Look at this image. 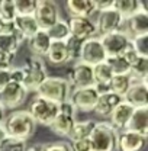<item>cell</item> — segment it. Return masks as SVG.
<instances>
[{
  "instance_id": "47",
  "label": "cell",
  "mask_w": 148,
  "mask_h": 151,
  "mask_svg": "<svg viewBox=\"0 0 148 151\" xmlns=\"http://www.w3.org/2000/svg\"><path fill=\"white\" fill-rule=\"evenodd\" d=\"M4 138H6V132H4V129H3V125H1V122H0V142H1Z\"/></svg>"
},
{
  "instance_id": "28",
  "label": "cell",
  "mask_w": 148,
  "mask_h": 151,
  "mask_svg": "<svg viewBox=\"0 0 148 151\" xmlns=\"http://www.w3.org/2000/svg\"><path fill=\"white\" fill-rule=\"evenodd\" d=\"M13 23H15V28L25 37V39H29L39 31V26L34 16H16Z\"/></svg>"
},
{
  "instance_id": "34",
  "label": "cell",
  "mask_w": 148,
  "mask_h": 151,
  "mask_svg": "<svg viewBox=\"0 0 148 151\" xmlns=\"http://www.w3.org/2000/svg\"><path fill=\"white\" fill-rule=\"evenodd\" d=\"M38 0H15L18 16H34Z\"/></svg>"
},
{
  "instance_id": "2",
  "label": "cell",
  "mask_w": 148,
  "mask_h": 151,
  "mask_svg": "<svg viewBox=\"0 0 148 151\" xmlns=\"http://www.w3.org/2000/svg\"><path fill=\"white\" fill-rule=\"evenodd\" d=\"M119 132L109 122H96L89 137L93 151H116L118 150Z\"/></svg>"
},
{
  "instance_id": "17",
  "label": "cell",
  "mask_w": 148,
  "mask_h": 151,
  "mask_svg": "<svg viewBox=\"0 0 148 151\" xmlns=\"http://www.w3.org/2000/svg\"><path fill=\"white\" fill-rule=\"evenodd\" d=\"M124 26H126V31H124L132 39L135 37L148 35V10L141 9L138 13L125 20Z\"/></svg>"
},
{
  "instance_id": "10",
  "label": "cell",
  "mask_w": 148,
  "mask_h": 151,
  "mask_svg": "<svg viewBox=\"0 0 148 151\" xmlns=\"http://www.w3.org/2000/svg\"><path fill=\"white\" fill-rule=\"evenodd\" d=\"M28 93L22 84L9 81L0 92V103L4 109H16L26 100Z\"/></svg>"
},
{
  "instance_id": "19",
  "label": "cell",
  "mask_w": 148,
  "mask_h": 151,
  "mask_svg": "<svg viewBox=\"0 0 148 151\" xmlns=\"http://www.w3.org/2000/svg\"><path fill=\"white\" fill-rule=\"evenodd\" d=\"M134 112V108L128 105L126 102H121L113 111L112 113L109 115V119H111V124L112 127L116 129V131H124L125 128H126V125H128V122H129V118L131 115Z\"/></svg>"
},
{
  "instance_id": "12",
  "label": "cell",
  "mask_w": 148,
  "mask_h": 151,
  "mask_svg": "<svg viewBox=\"0 0 148 151\" xmlns=\"http://www.w3.org/2000/svg\"><path fill=\"white\" fill-rule=\"evenodd\" d=\"M106 52L103 50V45L100 42L99 38H92L84 41L83 48H81V55H80V61L89 65H97L103 61H106Z\"/></svg>"
},
{
  "instance_id": "41",
  "label": "cell",
  "mask_w": 148,
  "mask_h": 151,
  "mask_svg": "<svg viewBox=\"0 0 148 151\" xmlns=\"http://www.w3.org/2000/svg\"><path fill=\"white\" fill-rule=\"evenodd\" d=\"M94 4H96V12H105V10L115 7L113 0H97V1H94Z\"/></svg>"
},
{
  "instance_id": "30",
  "label": "cell",
  "mask_w": 148,
  "mask_h": 151,
  "mask_svg": "<svg viewBox=\"0 0 148 151\" xmlns=\"http://www.w3.org/2000/svg\"><path fill=\"white\" fill-rule=\"evenodd\" d=\"M48 37L51 41H58V42H64L67 38L70 37V28H68V23L67 20L64 19H58L55 23L47 31Z\"/></svg>"
},
{
  "instance_id": "29",
  "label": "cell",
  "mask_w": 148,
  "mask_h": 151,
  "mask_svg": "<svg viewBox=\"0 0 148 151\" xmlns=\"http://www.w3.org/2000/svg\"><path fill=\"white\" fill-rule=\"evenodd\" d=\"M129 76L132 80L147 81L148 77V57H137L131 64Z\"/></svg>"
},
{
  "instance_id": "31",
  "label": "cell",
  "mask_w": 148,
  "mask_h": 151,
  "mask_svg": "<svg viewBox=\"0 0 148 151\" xmlns=\"http://www.w3.org/2000/svg\"><path fill=\"white\" fill-rule=\"evenodd\" d=\"M131 83H132V78L129 74L126 76H113L109 83V87H111V92L121 97H124V94L128 92Z\"/></svg>"
},
{
  "instance_id": "18",
  "label": "cell",
  "mask_w": 148,
  "mask_h": 151,
  "mask_svg": "<svg viewBox=\"0 0 148 151\" xmlns=\"http://www.w3.org/2000/svg\"><path fill=\"white\" fill-rule=\"evenodd\" d=\"M137 57H138L137 52H135V51L132 50V47H131L128 51H125V52L121 54V55L108 57V58H106V63H108V65L111 67L113 76H126V74H129L131 64L135 61Z\"/></svg>"
},
{
  "instance_id": "43",
  "label": "cell",
  "mask_w": 148,
  "mask_h": 151,
  "mask_svg": "<svg viewBox=\"0 0 148 151\" xmlns=\"http://www.w3.org/2000/svg\"><path fill=\"white\" fill-rule=\"evenodd\" d=\"M10 81L13 83H19L22 84L23 83V71L20 67H16V68H10ZM23 86V84H22Z\"/></svg>"
},
{
  "instance_id": "4",
  "label": "cell",
  "mask_w": 148,
  "mask_h": 151,
  "mask_svg": "<svg viewBox=\"0 0 148 151\" xmlns=\"http://www.w3.org/2000/svg\"><path fill=\"white\" fill-rule=\"evenodd\" d=\"M20 68L23 71V83L22 84L28 92H37V89L48 77L45 63L39 57L31 55L29 58H26Z\"/></svg>"
},
{
  "instance_id": "8",
  "label": "cell",
  "mask_w": 148,
  "mask_h": 151,
  "mask_svg": "<svg viewBox=\"0 0 148 151\" xmlns=\"http://www.w3.org/2000/svg\"><path fill=\"white\" fill-rule=\"evenodd\" d=\"M103 50L106 52V57H116L124 54L125 51H128L131 48V38L124 32V31H118V32H112V34H105L99 38Z\"/></svg>"
},
{
  "instance_id": "7",
  "label": "cell",
  "mask_w": 148,
  "mask_h": 151,
  "mask_svg": "<svg viewBox=\"0 0 148 151\" xmlns=\"http://www.w3.org/2000/svg\"><path fill=\"white\" fill-rule=\"evenodd\" d=\"M34 18L37 20L41 31H48L60 19L58 4L55 1H51V0H39L37 3Z\"/></svg>"
},
{
  "instance_id": "16",
  "label": "cell",
  "mask_w": 148,
  "mask_h": 151,
  "mask_svg": "<svg viewBox=\"0 0 148 151\" xmlns=\"http://www.w3.org/2000/svg\"><path fill=\"white\" fill-rule=\"evenodd\" d=\"M147 145V137L134 131H124L118 138V150L121 151H142Z\"/></svg>"
},
{
  "instance_id": "22",
  "label": "cell",
  "mask_w": 148,
  "mask_h": 151,
  "mask_svg": "<svg viewBox=\"0 0 148 151\" xmlns=\"http://www.w3.org/2000/svg\"><path fill=\"white\" fill-rule=\"evenodd\" d=\"M65 4L71 18H90L96 12L94 0H68Z\"/></svg>"
},
{
  "instance_id": "11",
  "label": "cell",
  "mask_w": 148,
  "mask_h": 151,
  "mask_svg": "<svg viewBox=\"0 0 148 151\" xmlns=\"http://www.w3.org/2000/svg\"><path fill=\"white\" fill-rule=\"evenodd\" d=\"M99 99V93L94 90V87H86V89H75L71 90L68 102L74 106L75 111L81 112H93L96 102Z\"/></svg>"
},
{
  "instance_id": "44",
  "label": "cell",
  "mask_w": 148,
  "mask_h": 151,
  "mask_svg": "<svg viewBox=\"0 0 148 151\" xmlns=\"http://www.w3.org/2000/svg\"><path fill=\"white\" fill-rule=\"evenodd\" d=\"M10 81V70H0V92Z\"/></svg>"
},
{
  "instance_id": "36",
  "label": "cell",
  "mask_w": 148,
  "mask_h": 151,
  "mask_svg": "<svg viewBox=\"0 0 148 151\" xmlns=\"http://www.w3.org/2000/svg\"><path fill=\"white\" fill-rule=\"evenodd\" d=\"M131 47L138 57H148V35H141L131 39Z\"/></svg>"
},
{
  "instance_id": "13",
  "label": "cell",
  "mask_w": 148,
  "mask_h": 151,
  "mask_svg": "<svg viewBox=\"0 0 148 151\" xmlns=\"http://www.w3.org/2000/svg\"><path fill=\"white\" fill-rule=\"evenodd\" d=\"M124 23H125V19L122 18L118 13V10L113 7V9L105 10V12H99L96 26H97V32L105 35V34H112V32L122 31Z\"/></svg>"
},
{
  "instance_id": "6",
  "label": "cell",
  "mask_w": 148,
  "mask_h": 151,
  "mask_svg": "<svg viewBox=\"0 0 148 151\" xmlns=\"http://www.w3.org/2000/svg\"><path fill=\"white\" fill-rule=\"evenodd\" d=\"M75 116H77V111L74 109V106L68 100L60 103L58 105V115L50 127L51 131L60 137H68L73 125L77 121Z\"/></svg>"
},
{
  "instance_id": "20",
  "label": "cell",
  "mask_w": 148,
  "mask_h": 151,
  "mask_svg": "<svg viewBox=\"0 0 148 151\" xmlns=\"http://www.w3.org/2000/svg\"><path fill=\"white\" fill-rule=\"evenodd\" d=\"M124 99L118 94L108 92V93L99 94V99L96 102V106L93 109V112L96 113L97 116H102V118H109V115L112 113V111L122 102Z\"/></svg>"
},
{
  "instance_id": "37",
  "label": "cell",
  "mask_w": 148,
  "mask_h": 151,
  "mask_svg": "<svg viewBox=\"0 0 148 151\" xmlns=\"http://www.w3.org/2000/svg\"><path fill=\"white\" fill-rule=\"evenodd\" d=\"M26 150V142L25 141H19L15 138L6 137L1 142H0V151H25Z\"/></svg>"
},
{
  "instance_id": "27",
  "label": "cell",
  "mask_w": 148,
  "mask_h": 151,
  "mask_svg": "<svg viewBox=\"0 0 148 151\" xmlns=\"http://www.w3.org/2000/svg\"><path fill=\"white\" fill-rule=\"evenodd\" d=\"M96 127V121L93 119H84V121H75V124L73 125L68 138L73 141H78V139H84L89 138L92 134L93 128Z\"/></svg>"
},
{
  "instance_id": "15",
  "label": "cell",
  "mask_w": 148,
  "mask_h": 151,
  "mask_svg": "<svg viewBox=\"0 0 148 151\" xmlns=\"http://www.w3.org/2000/svg\"><path fill=\"white\" fill-rule=\"evenodd\" d=\"M124 102L131 105L134 109L148 108V84L147 81L132 80L128 92L124 94Z\"/></svg>"
},
{
  "instance_id": "3",
  "label": "cell",
  "mask_w": 148,
  "mask_h": 151,
  "mask_svg": "<svg viewBox=\"0 0 148 151\" xmlns=\"http://www.w3.org/2000/svg\"><path fill=\"white\" fill-rule=\"evenodd\" d=\"M70 93H71V87L67 78L63 77H47L44 83L37 89V96L55 102L58 105L67 102Z\"/></svg>"
},
{
  "instance_id": "32",
  "label": "cell",
  "mask_w": 148,
  "mask_h": 151,
  "mask_svg": "<svg viewBox=\"0 0 148 151\" xmlns=\"http://www.w3.org/2000/svg\"><path fill=\"white\" fill-rule=\"evenodd\" d=\"M113 73H112L111 67L108 65L106 61L97 64L93 67V78H94V84H108L111 83Z\"/></svg>"
},
{
  "instance_id": "33",
  "label": "cell",
  "mask_w": 148,
  "mask_h": 151,
  "mask_svg": "<svg viewBox=\"0 0 148 151\" xmlns=\"http://www.w3.org/2000/svg\"><path fill=\"white\" fill-rule=\"evenodd\" d=\"M64 44H65V48H67V52H68V63L70 61H74V63L80 61L81 48H83L84 41H80V39H77V38L70 35L64 41Z\"/></svg>"
},
{
  "instance_id": "45",
  "label": "cell",
  "mask_w": 148,
  "mask_h": 151,
  "mask_svg": "<svg viewBox=\"0 0 148 151\" xmlns=\"http://www.w3.org/2000/svg\"><path fill=\"white\" fill-rule=\"evenodd\" d=\"M6 118V109L1 106V103H0V122H3V119Z\"/></svg>"
},
{
  "instance_id": "38",
  "label": "cell",
  "mask_w": 148,
  "mask_h": 151,
  "mask_svg": "<svg viewBox=\"0 0 148 151\" xmlns=\"http://www.w3.org/2000/svg\"><path fill=\"white\" fill-rule=\"evenodd\" d=\"M39 151H71V145L65 141L47 142V144H41V150Z\"/></svg>"
},
{
  "instance_id": "42",
  "label": "cell",
  "mask_w": 148,
  "mask_h": 151,
  "mask_svg": "<svg viewBox=\"0 0 148 151\" xmlns=\"http://www.w3.org/2000/svg\"><path fill=\"white\" fill-rule=\"evenodd\" d=\"M15 23L13 22H6L0 16V34H13L15 32Z\"/></svg>"
},
{
  "instance_id": "21",
  "label": "cell",
  "mask_w": 148,
  "mask_h": 151,
  "mask_svg": "<svg viewBox=\"0 0 148 151\" xmlns=\"http://www.w3.org/2000/svg\"><path fill=\"white\" fill-rule=\"evenodd\" d=\"M125 129L138 132L141 135L148 137V108L134 109V112L129 118V122H128Z\"/></svg>"
},
{
  "instance_id": "25",
  "label": "cell",
  "mask_w": 148,
  "mask_h": 151,
  "mask_svg": "<svg viewBox=\"0 0 148 151\" xmlns=\"http://www.w3.org/2000/svg\"><path fill=\"white\" fill-rule=\"evenodd\" d=\"M45 57L54 65H61V64L68 63V52H67L65 44L58 42V41H51V45H50Z\"/></svg>"
},
{
  "instance_id": "14",
  "label": "cell",
  "mask_w": 148,
  "mask_h": 151,
  "mask_svg": "<svg viewBox=\"0 0 148 151\" xmlns=\"http://www.w3.org/2000/svg\"><path fill=\"white\" fill-rule=\"evenodd\" d=\"M67 23L70 28V35L80 41L92 39L97 34L96 22L90 18H70Z\"/></svg>"
},
{
  "instance_id": "40",
  "label": "cell",
  "mask_w": 148,
  "mask_h": 151,
  "mask_svg": "<svg viewBox=\"0 0 148 151\" xmlns=\"http://www.w3.org/2000/svg\"><path fill=\"white\" fill-rule=\"evenodd\" d=\"M70 145H71V151H93L92 142H90L89 138L78 139V141H73Z\"/></svg>"
},
{
  "instance_id": "1",
  "label": "cell",
  "mask_w": 148,
  "mask_h": 151,
  "mask_svg": "<svg viewBox=\"0 0 148 151\" xmlns=\"http://www.w3.org/2000/svg\"><path fill=\"white\" fill-rule=\"evenodd\" d=\"M1 125L6 132V137L15 138L19 141L29 139L34 135L35 128H37L35 121L32 119L31 113L28 111H15V112L6 115Z\"/></svg>"
},
{
  "instance_id": "24",
  "label": "cell",
  "mask_w": 148,
  "mask_h": 151,
  "mask_svg": "<svg viewBox=\"0 0 148 151\" xmlns=\"http://www.w3.org/2000/svg\"><path fill=\"white\" fill-rule=\"evenodd\" d=\"M25 37L15 29L13 34H0V51L9 52V54H16L19 47L25 42Z\"/></svg>"
},
{
  "instance_id": "23",
  "label": "cell",
  "mask_w": 148,
  "mask_h": 151,
  "mask_svg": "<svg viewBox=\"0 0 148 151\" xmlns=\"http://www.w3.org/2000/svg\"><path fill=\"white\" fill-rule=\"evenodd\" d=\"M26 41H28L31 52L35 57H39V58L47 55V51H48V48L51 45V39L48 37L47 31H41V29L35 35H32L29 39H26Z\"/></svg>"
},
{
  "instance_id": "26",
  "label": "cell",
  "mask_w": 148,
  "mask_h": 151,
  "mask_svg": "<svg viewBox=\"0 0 148 151\" xmlns=\"http://www.w3.org/2000/svg\"><path fill=\"white\" fill-rule=\"evenodd\" d=\"M115 9L118 13L125 19H129L135 13H138L141 9H145V3L138 1V0H116L115 1ZM147 10V9H145Z\"/></svg>"
},
{
  "instance_id": "5",
  "label": "cell",
  "mask_w": 148,
  "mask_h": 151,
  "mask_svg": "<svg viewBox=\"0 0 148 151\" xmlns=\"http://www.w3.org/2000/svg\"><path fill=\"white\" fill-rule=\"evenodd\" d=\"M28 112L31 113V116L37 125L51 127V124L54 122V119L58 115V103L35 96Z\"/></svg>"
},
{
  "instance_id": "35",
  "label": "cell",
  "mask_w": 148,
  "mask_h": 151,
  "mask_svg": "<svg viewBox=\"0 0 148 151\" xmlns=\"http://www.w3.org/2000/svg\"><path fill=\"white\" fill-rule=\"evenodd\" d=\"M0 16L6 22H13L18 16L15 0H0Z\"/></svg>"
},
{
  "instance_id": "46",
  "label": "cell",
  "mask_w": 148,
  "mask_h": 151,
  "mask_svg": "<svg viewBox=\"0 0 148 151\" xmlns=\"http://www.w3.org/2000/svg\"><path fill=\"white\" fill-rule=\"evenodd\" d=\"M39 150H41V144H35L32 147H26L25 151H39Z\"/></svg>"
},
{
  "instance_id": "9",
  "label": "cell",
  "mask_w": 148,
  "mask_h": 151,
  "mask_svg": "<svg viewBox=\"0 0 148 151\" xmlns=\"http://www.w3.org/2000/svg\"><path fill=\"white\" fill-rule=\"evenodd\" d=\"M71 90L75 89H86L92 87L94 84L93 78V67L89 64H84L81 61L74 63V65L68 71V78H67Z\"/></svg>"
},
{
  "instance_id": "39",
  "label": "cell",
  "mask_w": 148,
  "mask_h": 151,
  "mask_svg": "<svg viewBox=\"0 0 148 151\" xmlns=\"http://www.w3.org/2000/svg\"><path fill=\"white\" fill-rule=\"evenodd\" d=\"M15 55L16 54H9V52L0 51V70H10V68H13Z\"/></svg>"
}]
</instances>
